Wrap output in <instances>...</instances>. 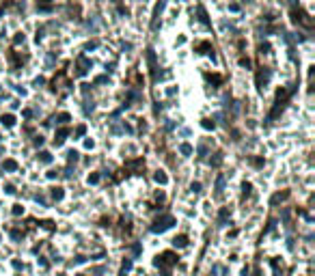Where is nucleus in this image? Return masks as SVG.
Returning <instances> with one entry per match:
<instances>
[{
  "label": "nucleus",
  "mask_w": 315,
  "mask_h": 276,
  "mask_svg": "<svg viewBox=\"0 0 315 276\" xmlns=\"http://www.w3.org/2000/svg\"><path fill=\"white\" fill-rule=\"evenodd\" d=\"M177 259L179 257H177L173 250H166V252H162V255H158L153 263H155V267L162 270V276H170V265H175Z\"/></svg>",
  "instance_id": "f257e3e1"
},
{
  "label": "nucleus",
  "mask_w": 315,
  "mask_h": 276,
  "mask_svg": "<svg viewBox=\"0 0 315 276\" xmlns=\"http://www.w3.org/2000/svg\"><path fill=\"white\" fill-rule=\"evenodd\" d=\"M173 224H175V218L166 213V216H162V218H158V220H155L153 224H151V231H153V233H164L166 229H170Z\"/></svg>",
  "instance_id": "f03ea898"
},
{
  "label": "nucleus",
  "mask_w": 315,
  "mask_h": 276,
  "mask_svg": "<svg viewBox=\"0 0 315 276\" xmlns=\"http://www.w3.org/2000/svg\"><path fill=\"white\" fill-rule=\"evenodd\" d=\"M270 78H272V69L261 67V71L257 73V86H259V91H263V86L270 82Z\"/></svg>",
  "instance_id": "7ed1b4c3"
},
{
  "label": "nucleus",
  "mask_w": 315,
  "mask_h": 276,
  "mask_svg": "<svg viewBox=\"0 0 315 276\" xmlns=\"http://www.w3.org/2000/svg\"><path fill=\"white\" fill-rule=\"evenodd\" d=\"M63 86H69V80H67L65 71H58V76L52 80V91H61Z\"/></svg>",
  "instance_id": "20e7f679"
},
{
  "label": "nucleus",
  "mask_w": 315,
  "mask_h": 276,
  "mask_svg": "<svg viewBox=\"0 0 315 276\" xmlns=\"http://www.w3.org/2000/svg\"><path fill=\"white\" fill-rule=\"evenodd\" d=\"M164 7H166V0H160V2L155 5V9H153V22H151V28H158V19H160V15H162V11H164Z\"/></svg>",
  "instance_id": "39448f33"
},
{
  "label": "nucleus",
  "mask_w": 315,
  "mask_h": 276,
  "mask_svg": "<svg viewBox=\"0 0 315 276\" xmlns=\"http://www.w3.org/2000/svg\"><path fill=\"white\" fill-rule=\"evenodd\" d=\"M89 67H91V63H89L84 56H78V69H76V76H84V73L89 71Z\"/></svg>",
  "instance_id": "423d86ee"
},
{
  "label": "nucleus",
  "mask_w": 315,
  "mask_h": 276,
  "mask_svg": "<svg viewBox=\"0 0 315 276\" xmlns=\"http://www.w3.org/2000/svg\"><path fill=\"white\" fill-rule=\"evenodd\" d=\"M69 134V130L67 127H61V130H56V138H54V145H63V140H65V136Z\"/></svg>",
  "instance_id": "0eeeda50"
},
{
  "label": "nucleus",
  "mask_w": 315,
  "mask_h": 276,
  "mask_svg": "<svg viewBox=\"0 0 315 276\" xmlns=\"http://www.w3.org/2000/svg\"><path fill=\"white\" fill-rule=\"evenodd\" d=\"M173 246H175V248H184V246H188V235H177V237L173 239Z\"/></svg>",
  "instance_id": "6e6552de"
},
{
  "label": "nucleus",
  "mask_w": 315,
  "mask_h": 276,
  "mask_svg": "<svg viewBox=\"0 0 315 276\" xmlns=\"http://www.w3.org/2000/svg\"><path fill=\"white\" fill-rule=\"evenodd\" d=\"M69 119H71V116H69L67 112H61V114H56V116L52 119V123H56V125H63V123H67Z\"/></svg>",
  "instance_id": "1a4fd4ad"
},
{
  "label": "nucleus",
  "mask_w": 315,
  "mask_h": 276,
  "mask_svg": "<svg viewBox=\"0 0 315 276\" xmlns=\"http://www.w3.org/2000/svg\"><path fill=\"white\" fill-rule=\"evenodd\" d=\"M287 196H289V192H276L274 196H272V201H270V203H272V205H278L281 201H285Z\"/></svg>",
  "instance_id": "9d476101"
},
{
  "label": "nucleus",
  "mask_w": 315,
  "mask_h": 276,
  "mask_svg": "<svg viewBox=\"0 0 315 276\" xmlns=\"http://www.w3.org/2000/svg\"><path fill=\"white\" fill-rule=\"evenodd\" d=\"M0 123H2V125H7V127H13V125H15V116H13V114H2Z\"/></svg>",
  "instance_id": "9b49d317"
},
{
  "label": "nucleus",
  "mask_w": 315,
  "mask_h": 276,
  "mask_svg": "<svg viewBox=\"0 0 315 276\" xmlns=\"http://www.w3.org/2000/svg\"><path fill=\"white\" fill-rule=\"evenodd\" d=\"M222 190H224V175H218L216 177V194H222Z\"/></svg>",
  "instance_id": "f8f14e48"
},
{
  "label": "nucleus",
  "mask_w": 315,
  "mask_h": 276,
  "mask_svg": "<svg viewBox=\"0 0 315 276\" xmlns=\"http://www.w3.org/2000/svg\"><path fill=\"white\" fill-rule=\"evenodd\" d=\"M2 168H5L7 173H13V170H17V162H15V160H5Z\"/></svg>",
  "instance_id": "ddd939ff"
},
{
  "label": "nucleus",
  "mask_w": 315,
  "mask_h": 276,
  "mask_svg": "<svg viewBox=\"0 0 315 276\" xmlns=\"http://www.w3.org/2000/svg\"><path fill=\"white\" fill-rule=\"evenodd\" d=\"M227 218H229V207H222V209H220V213H218V224H220V227L227 222Z\"/></svg>",
  "instance_id": "4468645a"
},
{
  "label": "nucleus",
  "mask_w": 315,
  "mask_h": 276,
  "mask_svg": "<svg viewBox=\"0 0 315 276\" xmlns=\"http://www.w3.org/2000/svg\"><path fill=\"white\" fill-rule=\"evenodd\" d=\"M153 179H155V184H162V186H164L166 181H168V177H166V175L162 173V170H158V173L153 175Z\"/></svg>",
  "instance_id": "2eb2a0df"
},
{
  "label": "nucleus",
  "mask_w": 315,
  "mask_h": 276,
  "mask_svg": "<svg viewBox=\"0 0 315 276\" xmlns=\"http://www.w3.org/2000/svg\"><path fill=\"white\" fill-rule=\"evenodd\" d=\"M37 158H39V162H43V164H50V162H52V153H48V151H41Z\"/></svg>",
  "instance_id": "dca6fc26"
},
{
  "label": "nucleus",
  "mask_w": 315,
  "mask_h": 276,
  "mask_svg": "<svg viewBox=\"0 0 315 276\" xmlns=\"http://www.w3.org/2000/svg\"><path fill=\"white\" fill-rule=\"evenodd\" d=\"M132 270V259H125V261H123V265H121V274L119 276H127V272Z\"/></svg>",
  "instance_id": "f3484780"
},
{
  "label": "nucleus",
  "mask_w": 315,
  "mask_h": 276,
  "mask_svg": "<svg viewBox=\"0 0 315 276\" xmlns=\"http://www.w3.org/2000/svg\"><path fill=\"white\" fill-rule=\"evenodd\" d=\"M78 158H80V153H78V151H73V149L67 151V162H69V164H76Z\"/></svg>",
  "instance_id": "a211bd4d"
},
{
  "label": "nucleus",
  "mask_w": 315,
  "mask_h": 276,
  "mask_svg": "<svg viewBox=\"0 0 315 276\" xmlns=\"http://www.w3.org/2000/svg\"><path fill=\"white\" fill-rule=\"evenodd\" d=\"M224 272L227 270H224V265H220V263H216V265L212 267V276H222Z\"/></svg>",
  "instance_id": "6ab92c4d"
},
{
  "label": "nucleus",
  "mask_w": 315,
  "mask_h": 276,
  "mask_svg": "<svg viewBox=\"0 0 315 276\" xmlns=\"http://www.w3.org/2000/svg\"><path fill=\"white\" fill-rule=\"evenodd\" d=\"M179 153H181V155H190V153H192V145H188V142L179 145Z\"/></svg>",
  "instance_id": "aec40b11"
},
{
  "label": "nucleus",
  "mask_w": 315,
  "mask_h": 276,
  "mask_svg": "<svg viewBox=\"0 0 315 276\" xmlns=\"http://www.w3.org/2000/svg\"><path fill=\"white\" fill-rule=\"evenodd\" d=\"M63 194H65L63 188H52V199L54 201H61V199H63Z\"/></svg>",
  "instance_id": "412c9836"
},
{
  "label": "nucleus",
  "mask_w": 315,
  "mask_h": 276,
  "mask_svg": "<svg viewBox=\"0 0 315 276\" xmlns=\"http://www.w3.org/2000/svg\"><path fill=\"white\" fill-rule=\"evenodd\" d=\"M11 237H13L15 242H19V239L24 237V231H19V229H13V231H11Z\"/></svg>",
  "instance_id": "4be33fe9"
},
{
  "label": "nucleus",
  "mask_w": 315,
  "mask_h": 276,
  "mask_svg": "<svg viewBox=\"0 0 315 276\" xmlns=\"http://www.w3.org/2000/svg\"><path fill=\"white\" fill-rule=\"evenodd\" d=\"M222 162V153H214V160H212V166H220Z\"/></svg>",
  "instance_id": "5701e85b"
},
{
  "label": "nucleus",
  "mask_w": 315,
  "mask_h": 276,
  "mask_svg": "<svg viewBox=\"0 0 315 276\" xmlns=\"http://www.w3.org/2000/svg\"><path fill=\"white\" fill-rule=\"evenodd\" d=\"M205 155H207V145L201 142V145H199V158H205Z\"/></svg>",
  "instance_id": "b1692460"
},
{
  "label": "nucleus",
  "mask_w": 315,
  "mask_h": 276,
  "mask_svg": "<svg viewBox=\"0 0 315 276\" xmlns=\"http://www.w3.org/2000/svg\"><path fill=\"white\" fill-rule=\"evenodd\" d=\"M250 190H252V186H250V184H244V186H242V196H244V199H246L248 194H250Z\"/></svg>",
  "instance_id": "393cba45"
},
{
  "label": "nucleus",
  "mask_w": 315,
  "mask_h": 276,
  "mask_svg": "<svg viewBox=\"0 0 315 276\" xmlns=\"http://www.w3.org/2000/svg\"><path fill=\"white\" fill-rule=\"evenodd\" d=\"M24 213V207L22 205H13V216H22Z\"/></svg>",
  "instance_id": "a878e982"
},
{
  "label": "nucleus",
  "mask_w": 315,
  "mask_h": 276,
  "mask_svg": "<svg viewBox=\"0 0 315 276\" xmlns=\"http://www.w3.org/2000/svg\"><path fill=\"white\" fill-rule=\"evenodd\" d=\"M84 132H87V125H78L76 127V136L80 138V136H84Z\"/></svg>",
  "instance_id": "bb28decb"
},
{
  "label": "nucleus",
  "mask_w": 315,
  "mask_h": 276,
  "mask_svg": "<svg viewBox=\"0 0 315 276\" xmlns=\"http://www.w3.org/2000/svg\"><path fill=\"white\" fill-rule=\"evenodd\" d=\"M201 125L205 127V130H214V121H209V119H203V123Z\"/></svg>",
  "instance_id": "cd10ccee"
},
{
  "label": "nucleus",
  "mask_w": 315,
  "mask_h": 276,
  "mask_svg": "<svg viewBox=\"0 0 315 276\" xmlns=\"http://www.w3.org/2000/svg\"><path fill=\"white\" fill-rule=\"evenodd\" d=\"M108 82V76H97L95 78V84H106Z\"/></svg>",
  "instance_id": "c85d7f7f"
},
{
  "label": "nucleus",
  "mask_w": 315,
  "mask_h": 276,
  "mask_svg": "<svg viewBox=\"0 0 315 276\" xmlns=\"http://www.w3.org/2000/svg\"><path fill=\"white\" fill-rule=\"evenodd\" d=\"M199 15H201V17H199L201 22H205V24H207V15H205V9H203V7H199Z\"/></svg>",
  "instance_id": "c756f323"
},
{
  "label": "nucleus",
  "mask_w": 315,
  "mask_h": 276,
  "mask_svg": "<svg viewBox=\"0 0 315 276\" xmlns=\"http://www.w3.org/2000/svg\"><path fill=\"white\" fill-rule=\"evenodd\" d=\"M155 203H164V192H155Z\"/></svg>",
  "instance_id": "7c9ffc66"
},
{
  "label": "nucleus",
  "mask_w": 315,
  "mask_h": 276,
  "mask_svg": "<svg viewBox=\"0 0 315 276\" xmlns=\"http://www.w3.org/2000/svg\"><path fill=\"white\" fill-rule=\"evenodd\" d=\"M190 190H192V192H196V194H199V192H201V184H199V181H194V184L190 186Z\"/></svg>",
  "instance_id": "2f4dec72"
},
{
  "label": "nucleus",
  "mask_w": 315,
  "mask_h": 276,
  "mask_svg": "<svg viewBox=\"0 0 315 276\" xmlns=\"http://www.w3.org/2000/svg\"><path fill=\"white\" fill-rule=\"evenodd\" d=\"M132 252H134V257H138V255H141V244H134V246H132Z\"/></svg>",
  "instance_id": "473e14b6"
},
{
  "label": "nucleus",
  "mask_w": 315,
  "mask_h": 276,
  "mask_svg": "<svg viewBox=\"0 0 315 276\" xmlns=\"http://www.w3.org/2000/svg\"><path fill=\"white\" fill-rule=\"evenodd\" d=\"M5 192H7V194H15V186L7 184V186H5Z\"/></svg>",
  "instance_id": "72a5a7b5"
},
{
  "label": "nucleus",
  "mask_w": 315,
  "mask_h": 276,
  "mask_svg": "<svg viewBox=\"0 0 315 276\" xmlns=\"http://www.w3.org/2000/svg\"><path fill=\"white\" fill-rule=\"evenodd\" d=\"M207 78L212 80L214 84H220V82H222V78H220V76H207Z\"/></svg>",
  "instance_id": "f704fd0d"
},
{
  "label": "nucleus",
  "mask_w": 315,
  "mask_h": 276,
  "mask_svg": "<svg viewBox=\"0 0 315 276\" xmlns=\"http://www.w3.org/2000/svg\"><path fill=\"white\" fill-rule=\"evenodd\" d=\"M99 181V175H89V184H97Z\"/></svg>",
  "instance_id": "c9c22d12"
},
{
  "label": "nucleus",
  "mask_w": 315,
  "mask_h": 276,
  "mask_svg": "<svg viewBox=\"0 0 315 276\" xmlns=\"http://www.w3.org/2000/svg\"><path fill=\"white\" fill-rule=\"evenodd\" d=\"M93 108H95V106H93V102H87V106H84V112L89 114V112H93Z\"/></svg>",
  "instance_id": "e433bc0d"
},
{
  "label": "nucleus",
  "mask_w": 315,
  "mask_h": 276,
  "mask_svg": "<svg viewBox=\"0 0 315 276\" xmlns=\"http://www.w3.org/2000/svg\"><path fill=\"white\" fill-rule=\"evenodd\" d=\"M65 177H67V179H69V177H73V168H71V166L65 168Z\"/></svg>",
  "instance_id": "4c0bfd02"
},
{
  "label": "nucleus",
  "mask_w": 315,
  "mask_h": 276,
  "mask_svg": "<svg viewBox=\"0 0 315 276\" xmlns=\"http://www.w3.org/2000/svg\"><path fill=\"white\" fill-rule=\"evenodd\" d=\"M15 43H24V35H22V33L15 35Z\"/></svg>",
  "instance_id": "58836bf2"
},
{
  "label": "nucleus",
  "mask_w": 315,
  "mask_h": 276,
  "mask_svg": "<svg viewBox=\"0 0 315 276\" xmlns=\"http://www.w3.org/2000/svg\"><path fill=\"white\" fill-rule=\"evenodd\" d=\"M240 65H244V67H250V61H248V58H240Z\"/></svg>",
  "instance_id": "ea45409f"
},
{
  "label": "nucleus",
  "mask_w": 315,
  "mask_h": 276,
  "mask_svg": "<svg viewBox=\"0 0 315 276\" xmlns=\"http://www.w3.org/2000/svg\"><path fill=\"white\" fill-rule=\"evenodd\" d=\"M33 142H35V145H37V147H41V145H43V138H41V136H37V138H35Z\"/></svg>",
  "instance_id": "a19ab883"
},
{
  "label": "nucleus",
  "mask_w": 315,
  "mask_h": 276,
  "mask_svg": "<svg viewBox=\"0 0 315 276\" xmlns=\"http://www.w3.org/2000/svg\"><path fill=\"white\" fill-rule=\"evenodd\" d=\"M43 227H45V229H48V231H52V229H54V224H52V222H50V220H45V222H43Z\"/></svg>",
  "instance_id": "79ce46f5"
},
{
  "label": "nucleus",
  "mask_w": 315,
  "mask_h": 276,
  "mask_svg": "<svg viewBox=\"0 0 315 276\" xmlns=\"http://www.w3.org/2000/svg\"><path fill=\"white\" fill-rule=\"evenodd\" d=\"M43 82H45L43 78H37V80H35V86H43Z\"/></svg>",
  "instance_id": "37998d69"
},
{
  "label": "nucleus",
  "mask_w": 315,
  "mask_h": 276,
  "mask_svg": "<svg viewBox=\"0 0 315 276\" xmlns=\"http://www.w3.org/2000/svg\"><path fill=\"white\" fill-rule=\"evenodd\" d=\"M48 177H50V179H56V177H58V173H56V170H50V173H48Z\"/></svg>",
  "instance_id": "c03bdc74"
},
{
  "label": "nucleus",
  "mask_w": 315,
  "mask_h": 276,
  "mask_svg": "<svg viewBox=\"0 0 315 276\" xmlns=\"http://www.w3.org/2000/svg\"><path fill=\"white\" fill-rule=\"evenodd\" d=\"M93 274H95V276H99V274H104V267H95V270H93Z\"/></svg>",
  "instance_id": "a18cd8bd"
},
{
  "label": "nucleus",
  "mask_w": 315,
  "mask_h": 276,
  "mask_svg": "<svg viewBox=\"0 0 315 276\" xmlns=\"http://www.w3.org/2000/svg\"><path fill=\"white\" fill-rule=\"evenodd\" d=\"M283 220H285V222L289 220V209H285V211H283Z\"/></svg>",
  "instance_id": "49530a36"
},
{
  "label": "nucleus",
  "mask_w": 315,
  "mask_h": 276,
  "mask_svg": "<svg viewBox=\"0 0 315 276\" xmlns=\"http://www.w3.org/2000/svg\"><path fill=\"white\" fill-rule=\"evenodd\" d=\"M41 2H50V0H41Z\"/></svg>",
  "instance_id": "de8ad7c7"
}]
</instances>
